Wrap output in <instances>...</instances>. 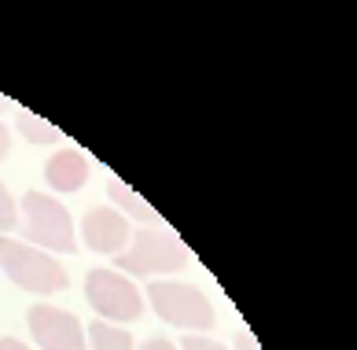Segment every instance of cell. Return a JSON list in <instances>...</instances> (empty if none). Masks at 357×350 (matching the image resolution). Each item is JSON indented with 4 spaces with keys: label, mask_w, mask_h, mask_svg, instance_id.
<instances>
[{
    "label": "cell",
    "mask_w": 357,
    "mask_h": 350,
    "mask_svg": "<svg viewBox=\"0 0 357 350\" xmlns=\"http://www.w3.org/2000/svg\"><path fill=\"white\" fill-rule=\"evenodd\" d=\"M192 265L188 247L181 244L174 233L166 228H133L126 251L114 258L118 273L133 277H158V273H181Z\"/></svg>",
    "instance_id": "6da1fadb"
},
{
    "label": "cell",
    "mask_w": 357,
    "mask_h": 350,
    "mask_svg": "<svg viewBox=\"0 0 357 350\" xmlns=\"http://www.w3.org/2000/svg\"><path fill=\"white\" fill-rule=\"evenodd\" d=\"M0 265L11 284H19L33 295H56L70 288V277L48 251L26 244V240H11L0 236Z\"/></svg>",
    "instance_id": "7a4b0ae2"
},
{
    "label": "cell",
    "mask_w": 357,
    "mask_h": 350,
    "mask_svg": "<svg viewBox=\"0 0 357 350\" xmlns=\"http://www.w3.org/2000/svg\"><path fill=\"white\" fill-rule=\"evenodd\" d=\"M148 302L166 325H177L184 332L203 335L218 325L210 299L195 284H184V280H155V284H148Z\"/></svg>",
    "instance_id": "3957f363"
},
{
    "label": "cell",
    "mask_w": 357,
    "mask_h": 350,
    "mask_svg": "<svg viewBox=\"0 0 357 350\" xmlns=\"http://www.w3.org/2000/svg\"><path fill=\"white\" fill-rule=\"evenodd\" d=\"M22 218H26V240L41 251L70 254L77 251V228L70 210L45 192H26L22 196Z\"/></svg>",
    "instance_id": "277c9868"
},
{
    "label": "cell",
    "mask_w": 357,
    "mask_h": 350,
    "mask_svg": "<svg viewBox=\"0 0 357 350\" xmlns=\"http://www.w3.org/2000/svg\"><path fill=\"white\" fill-rule=\"evenodd\" d=\"M85 299L96 314L107 321V325H133L144 314V295L140 288L118 269H92L85 277Z\"/></svg>",
    "instance_id": "5b68a950"
},
{
    "label": "cell",
    "mask_w": 357,
    "mask_h": 350,
    "mask_svg": "<svg viewBox=\"0 0 357 350\" xmlns=\"http://www.w3.org/2000/svg\"><path fill=\"white\" fill-rule=\"evenodd\" d=\"M26 321H30V335L41 350H89L85 328L70 309H59L52 302H33Z\"/></svg>",
    "instance_id": "8992f818"
},
{
    "label": "cell",
    "mask_w": 357,
    "mask_h": 350,
    "mask_svg": "<svg viewBox=\"0 0 357 350\" xmlns=\"http://www.w3.org/2000/svg\"><path fill=\"white\" fill-rule=\"evenodd\" d=\"M82 236L85 247H92L96 254H122L129 236H133V225L114 207H92L82 218Z\"/></svg>",
    "instance_id": "52a82bcc"
},
{
    "label": "cell",
    "mask_w": 357,
    "mask_h": 350,
    "mask_svg": "<svg viewBox=\"0 0 357 350\" xmlns=\"http://www.w3.org/2000/svg\"><path fill=\"white\" fill-rule=\"evenodd\" d=\"M89 159L82 152H74V147H63L56 152L45 163V181L56 188V192H77V188H85L89 181Z\"/></svg>",
    "instance_id": "ba28073f"
},
{
    "label": "cell",
    "mask_w": 357,
    "mask_h": 350,
    "mask_svg": "<svg viewBox=\"0 0 357 350\" xmlns=\"http://www.w3.org/2000/svg\"><path fill=\"white\" fill-rule=\"evenodd\" d=\"M107 196L114 199V210H118V214H126V218H140V221H151L155 228H166V225H162V214H158L144 196H137L126 181L111 177V181H107Z\"/></svg>",
    "instance_id": "9c48e42d"
},
{
    "label": "cell",
    "mask_w": 357,
    "mask_h": 350,
    "mask_svg": "<svg viewBox=\"0 0 357 350\" xmlns=\"http://www.w3.org/2000/svg\"><path fill=\"white\" fill-rule=\"evenodd\" d=\"M85 340H89V350H133V335L118 325H107V321H92L85 328Z\"/></svg>",
    "instance_id": "30bf717a"
},
{
    "label": "cell",
    "mask_w": 357,
    "mask_h": 350,
    "mask_svg": "<svg viewBox=\"0 0 357 350\" xmlns=\"http://www.w3.org/2000/svg\"><path fill=\"white\" fill-rule=\"evenodd\" d=\"M15 129L22 133L26 140H33V144H59L63 140V133L52 122H45L41 115H33V111H19L15 115Z\"/></svg>",
    "instance_id": "8fae6325"
},
{
    "label": "cell",
    "mask_w": 357,
    "mask_h": 350,
    "mask_svg": "<svg viewBox=\"0 0 357 350\" xmlns=\"http://www.w3.org/2000/svg\"><path fill=\"white\" fill-rule=\"evenodd\" d=\"M15 225H19V203L8 192V184H0V236H8Z\"/></svg>",
    "instance_id": "7c38bea8"
},
{
    "label": "cell",
    "mask_w": 357,
    "mask_h": 350,
    "mask_svg": "<svg viewBox=\"0 0 357 350\" xmlns=\"http://www.w3.org/2000/svg\"><path fill=\"white\" fill-rule=\"evenodd\" d=\"M181 350H229L225 343H218V340H210V335H195V332H188L184 340L177 343Z\"/></svg>",
    "instance_id": "4fadbf2b"
},
{
    "label": "cell",
    "mask_w": 357,
    "mask_h": 350,
    "mask_svg": "<svg viewBox=\"0 0 357 350\" xmlns=\"http://www.w3.org/2000/svg\"><path fill=\"white\" fill-rule=\"evenodd\" d=\"M236 350H261V347H258V340H255V332H250L247 325L236 328Z\"/></svg>",
    "instance_id": "5bb4252c"
},
{
    "label": "cell",
    "mask_w": 357,
    "mask_h": 350,
    "mask_svg": "<svg viewBox=\"0 0 357 350\" xmlns=\"http://www.w3.org/2000/svg\"><path fill=\"white\" fill-rule=\"evenodd\" d=\"M140 350H181V347L174 340H166V335H155V340H148Z\"/></svg>",
    "instance_id": "9a60e30c"
},
{
    "label": "cell",
    "mask_w": 357,
    "mask_h": 350,
    "mask_svg": "<svg viewBox=\"0 0 357 350\" xmlns=\"http://www.w3.org/2000/svg\"><path fill=\"white\" fill-rule=\"evenodd\" d=\"M11 152V129L4 126V122H0V159H4Z\"/></svg>",
    "instance_id": "2e32d148"
},
{
    "label": "cell",
    "mask_w": 357,
    "mask_h": 350,
    "mask_svg": "<svg viewBox=\"0 0 357 350\" xmlns=\"http://www.w3.org/2000/svg\"><path fill=\"white\" fill-rule=\"evenodd\" d=\"M0 350H30L22 340H15V335H4V340H0Z\"/></svg>",
    "instance_id": "e0dca14e"
},
{
    "label": "cell",
    "mask_w": 357,
    "mask_h": 350,
    "mask_svg": "<svg viewBox=\"0 0 357 350\" xmlns=\"http://www.w3.org/2000/svg\"><path fill=\"white\" fill-rule=\"evenodd\" d=\"M4 103H8V100H4V96H0V107H4Z\"/></svg>",
    "instance_id": "ac0fdd59"
}]
</instances>
